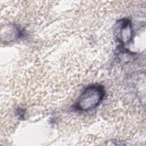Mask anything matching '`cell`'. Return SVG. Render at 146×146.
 <instances>
[{"mask_svg": "<svg viewBox=\"0 0 146 146\" xmlns=\"http://www.w3.org/2000/svg\"><path fill=\"white\" fill-rule=\"evenodd\" d=\"M132 29L131 22L128 19H122L118 23L117 36L122 43H129L132 39Z\"/></svg>", "mask_w": 146, "mask_h": 146, "instance_id": "7a4b0ae2", "label": "cell"}, {"mask_svg": "<svg viewBox=\"0 0 146 146\" xmlns=\"http://www.w3.org/2000/svg\"><path fill=\"white\" fill-rule=\"evenodd\" d=\"M105 95L104 87L99 84L87 87L81 93L74 105L76 110L88 111L96 108L102 101Z\"/></svg>", "mask_w": 146, "mask_h": 146, "instance_id": "6da1fadb", "label": "cell"}]
</instances>
